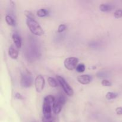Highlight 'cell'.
<instances>
[{
	"label": "cell",
	"mask_w": 122,
	"mask_h": 122,
	"mask_svg": "<svg viewBox=\"0 0 122 122\" xmlns=\"http://www.w3.org/2000/svg\"><path fill=\"white\" fill-rule=\"evenodd\" d=\"M26 25L29 29L30 31L35 35L41 36L44 35V32L41 26L34 19L27 18Z\"/></svg>",
	"instance_id": "cell-1"
},
{
	"label": "cell",
	"mask_w": 122,
	"mask_h": 122,
	"mask_svg": "<svg viewBox=\"0 0 122 122\" xmlns=\"http://www.w3.org/2000/svg\"><path fill=\"white\" fill-rule=\"evenodd\" d=\"M30 44L29 46L27 48V54H28L27 58H29L30 60H34L35 58H38L40 56V52L39 50V47L38 45L35 44V42L34 41H32V42Z\"/></svg>",
	"instance_id": "cell-2"
},
{
	"label": "cell",
	"mask_w": 122,
	"mask_h": 122,
	"mask_svg": "<svg viewBox=\"0 0 122 122\" xmlns=\"http://www.w3.org/2000/svg\"><path fill=\"white\" fill-rule=\"evenodd\" d=\"M57 79L59 82L60 85H61V88H63V91L65 92L66 94L68 95V96L71 97L73 95L74 91L73 89H72L71 86L69 85V83L66 82L64 77L60 76H57Z\"/></svg>",
	"instance_id": "cell-3"
},
{
	"label": "cell",
	"mask_w": 122,
	"mask_h": 122,
	"mask_svg": "<svg viewBox=\"0 0 122 122\" xmlns=\"http://www.w3.org/2000/svg\"><path fill=\"white\" fill-rule=\"evenodd\" d=\"M53 105L46 100H44L42 105V112L44 117L45 119H50L52 117V110Z\"/></svg>",
	"instance_id": "cell-4"
},
{
	"label": "cell",
	"mask_w": 122,
	"mask_h": 122,
	"mask_svg": "<svg viewBox=\"0 0 122 122\" xmlns=\"http://www.w3.org/2000/svg\"><path fill=\"white\" fill-rule=\"evenodd\" d=\"M79 59L76 57H69L66 58L64 61V65L66 69L69 70H73L76 69L78 64Z\"/></svg>",
	"instance_id": "cell-5"
},
{
	"label": "cell",
	"mask_w": 122,
	"mask_h": 122,
	"mask_svg": "<svg viewBox=\"0 0 122 122\" xmlns=\"http://www.w3.org/2000/svg\"><path fill=\"white\" fill-rule=\"evenodd\" d=\"M33 83V79L30 75L23 74L21 75L20 85L23 88H30Z\"/></svg>",
	"instance_id": "cell-6"
},
{
	"label": "cell",
	"mask_w": 122,
	"mask_h": 122,
	"mask_svg": "<svg viewBox=\"0 0 122 122\" xmlns=\"http://www.w3.org/2000/svg\"><path fill=\"white\" fill-rule=\"evenodd\" d=\"M45 79L41 75L36 76L35 80V86L37 92H41L45 86Z\"/></svg>",
	"instance_id": "cell-7"
},
{
	"label": "cell",
	"mask_w": 122,
	"mask_h": 122,
	"mask_svg": "<svg viewBox=\"0 0 122 122\" xmlns=\"http://www.w3.org/2000/svg\"><path fill=\"white\" fill-rule=\"evenodd\" d=\"M77 81L79 82L82 85H87L89 84L91 82V77L88 75H82L81 76H79L77 77Z\"/></svg>",
	"instance_id": "cell-8"
},
{
	"label": "cell",
	"mask_w": 122,
	"mask_h": 122,
	"mask_svg": "<svg viewBox=\"0 0 122 122\" xmlns=\"http://www.w3.org/2000/svg\"><path fill=\"white\" fill-rule=\"evenodd\" d=\"M12 39L17 48H20L21 46V38L20 35L17 32H14L12 35Z\"/></svg>",
	"instance_id": "cell-9"
},
{
	"label": "cell",
	"mask_w": 122,
	"mask_h": 122,
	"mask_svg": "<svg viewBox=\"0 0 122 122\" xmlns=\"http://www.w3.org/2000/svg\"><path fill=\"white\" fill-rule=\"evenodd\" d=\"M8 55L12 59L15 60L17 58L18 56H19V52H18L17 50L13 45H11L9 47Z\"/></svg>",
	"instance_id": "cell-10"
},
{
	"label": "cell",
	"mask_w": 122,
	"mask_h": 122,
	"mask_svg": "<svg viewBox=\"0 0 122 122\" xmlns=\"http://www.w3.org/2000/svg\"><path fill=\"white\" fill-rule=\"evenodd\" d=\"M114 7L113 5L109 4H101L100 5V10L102 12H109L113 10Z\"/></svg>",
	"instance_id": "cell-11"
},
{
	"label": "cell",
	"mask_w": 122,
	"mask_h": 122,
	"mask_svg": "<svg viewBox=\"0 0 122 122\" xmlns=\"http://www.w3.org/2000/svg\"><path fill=\"white\" fill-rule=\"evenodd\" d=\"M62 107H63V106L60 103H59L56 99V101H55L53 107H52V110H53V112L54 113V114H59L61 112V111Z\"/></svg>",
	"instance_id": "cell-12"
},
{
	"label": "cell",
	"mask_w": 122,
	"mask_h": 122,
	"mask_svg": "<svg viewBox=\"0 0 122 122\" xmlns=\"http://www.w3.org/2000/svg\"><path fill=\"white\" fill-rule=\"evenodd\" d=\"M36 14L38 17H44L48 15V11L47 10L45 9V8H41L37 11Z\"/></svg>",
	"instance_id": "cell-13"
},
{
	"label": "cell",
	"mask_w": 122,
	"mask_h": 122,
	"mask_svg": "<svg viewBox=\"0 0 122 122\" xmlns=\"http://www.w3.org/2000/svg\"><path fill=\"white\" fill-rule=\"evenodd\" d=\"M5 21L6 22H7V23L8 24V25H10V26H15V20H14V19H13L11 16H10V15H6Z\"/></svg>",
	"instance_id": "cell-14"
},
{
	"label": "cell",
	"mask_w": 122,
	"mask_h": 122,
	"mask_svg": "<svg viewBox=\"0 0 122 122\" xmlns=\"http://www.w3.org/2000/svg\"><path fill=\"white\" fill-rule=\"evenodd\" d=\"M48 82L50 86L53 87V88H56V87H57V85H58L57 81H56L54 77H48Z\"/></svg>",
	"instance_id": "cell-15"
},
{
	"label": "cell",
	"mask_w": 122,
	"mask_h": 122,
	"mask_svg": "<svg viewBox=\"0 0 122 122\" xmlns=\"http://www.w3.org/2000/svg\"><path fill=\"white\" fill-rule=\"evenodd\" d=\"M56 100L59 103H60L63 106L65 104L66 102V98L65 96L64 95H63V94H60V95H58V97L56 99Z\"/></svg>",
	"instance_id": "cell-16"
},
{
	"label": "cell",
	"mask_w": 122,
	"mask_h": 122,
	"mask_svg": "<svg viewBox=\"0 0 122 122\" xmlns=\"http://www.w3.org/2000/svg\"><path fill=\"white\" fill-rule=\"evenodd\" d=\"M117 94L115 92H108L106 94V97L107 100H113V99H115L117 97Z\"/></svg>",
	"instance_id": "cell-17"
},
{
	"label": "cell",
	"mask_w": 122,
	"mask_h": 122,
	"mask_svg": "<svg viewBox=\"0 0 122 122\" xmlns=\"http://www.w3.org/2000/svg\"><path fill=\"white\" fill-rule=\"evenodd\" d=\"M76 70L78 73H83L85 70V66L83 64H79L76 67Z\"/></svg>",
	"instance_id": "cell-18"
},
{
	"label": "cell",
	"mask_w": 122,
	"mask_h": 122,
	"mask_svg": "<svg viewBox=\"0 0 122 122\" xmlns=\"http://www.w3.org/2000/svg\"><path fill=\"white\" fill-rule=\"evenodd\" d=\"M114 17L116 19H119V18L122 17V10H117L115 12H114Z\"/></svg>",
	"instance_id": "cell-19"
},
{
	"label": "cell",
	"mask_w": 122,
	"mask_h": 122,
	"mask_svg": "<svg viewBox=\"0 0 122 122\" xmlns=\"http://www.w3.org/2000/svg\"><path fill=\"white\" fill-rule=\"evenodd\" d=\"M101 84H102V85L104 86L109 87L112 86V83H111L109 81H108V80L107 79L102 80V81L101 82Z\"/></svg>",
	"instance_id": "cell-20"
},
{
	"label": "cell",
	"mask_w": 122,
	"mask_h": 122,
	"mask_svg": "<svg viewBox=\"0 0 122 122\" xmlns=\"http://www.w3.org/2000/svg\"><path fill=\"white\" fill-rule=\"evenodd\" d=\"M97 76L98 77H100V78H102V77H108V74L107 72L105 71H100L97 74Z\"/></svg>",
	"instance_id": "cell-21"
},
{
	"label": "cell",
	"mask_w": 122,
	"mask_h": 122,
	"mask_svg": "<svg viewBox=\"0 0 122 122\" xmlns=\"http://www.w3.org/2000/svg\"><path fill=\"white\" fill-rule=\"evenodd\" d=\"M66 29V26L65 25H64V24H61V25H59V26H58V33H62Z\"/></svg>",
	"instance_id": "cell-22"
},
{
	"label": "cell",
	"mask_w": 122,
	"mask_h": 122,
	"mask_svg": "<svg viewBox=\"0 0 122 122\" xmlns=\"http://www.w3.org/2000/svg\"><path fill=\"white\" fill-rule=\"evenodd\" d=\"M25 15L27 17V18L34 19V15H33V14H32L30 11H25Z\"/></svg>",
	"instance_id": "cell-23"
},
{
	"label": "cell",
	"mask_w": 122,
	"mask_h": 122,
	"mask_svg": "<svg viewBox=\"0 0 122 122\" xmlns=\"http://www.w3.org/2000/svg\"><path fill=\"white\" fill-rule=\"evenodd\" d=\"M42 122H56V119L52 116V117L50 118V119H45V118L43 117L42 118Z\"/></svg>",
	"instance_id": "cell-24"
},
{
	"label": "cell",
	"mask_w": 122,
	"mask_h": 122,
	"mask_svg": "<svg viewBox=\"0 0 122 122\" xmlns=\"http://www.w3.org/2000/svg\"><path fill=\"white\" fill-rule=\"evenodd\" d=\"M116 113L118 115H122V107H117L116 108Z\"/></svg>",
	"instance_id": "cell-25"
},
{
	"label": "cell",
	"mask_w": 122,
	"mask_h": 122,
	"mask_svg": "<svg viewBox=\"0 0 122 122\" xmlns=\"http://www.w3.org/2000/svg\"><path fill=\"white\" fill-rule=\"evenodd\" d=\"M14 97H15L16 99H18V100H22V99L23 98L22 97V95H21V94L19 92L15 93V95H14Z\"/></svg>",
	"instance_id": "cell-26"
}]
</instances>
